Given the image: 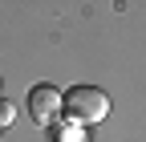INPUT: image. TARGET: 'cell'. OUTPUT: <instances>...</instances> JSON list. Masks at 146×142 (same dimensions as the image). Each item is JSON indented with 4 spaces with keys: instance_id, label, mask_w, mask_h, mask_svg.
<instances>
[{
    "instance_id": "obj_4",
    "label": "cell",
    "mask_w": 146,
    "mask_h": 142,
    "mask_svg": "<svg viewBox=\"0 0 146 142\" xmlns=\"http://www.w3.org/2000/svg\"><path fill=\"white\" fill-rule=\"evenodd\" d=\"M16 118V106L12 102H4V98H0V126H8V122Z\"/></svg>"
},
{
    "instance_id": "obj_3",
    "label": "cell",
    "mask_w": 146,
    "mask_h": 142,
    "mask_svg": "<svg viewBox=\"0 0 146 142\" xmlns=\"http://www.w3.org/2000/svg\"><path fill=\"white\" fill-rule=\"evenodd\" d=\"M53 130V142H85V126H77V122H57V126H49Z\"/></svg>"
},
{
    "instance_id": "obj_2",
    "label": "cell",
    "mask_w": 146,
    "mask_h": 142,
    "mask_svg": "<svg viewBox=\"0 0 146 142\" xmlns=\"http://www.w3.org/2000/svg\"><path fill=\"white\" fill-rule=\"evenodd\" d=\"M25 106H29V118L36 122V126H57L61 110H65V94L53 81H36L29 90V98H25Z\"/></svg>"
},
{
    "instance_id": "obj_1",
    "label": "cell",
    "mask_w": 146,
    "mask_h": 142,
    "mask_svg": "<svg viewBox=\"0 0 146 142\" xmlns=\"http://www.w3.org/2000/svg\"><path fill=\"white\" fill-rule=\"evenodd\" d=\"M110 114V94L98 90V85H73L65 90V122H77V126H98V122Z\"/></svg>"
}]
</instances>
